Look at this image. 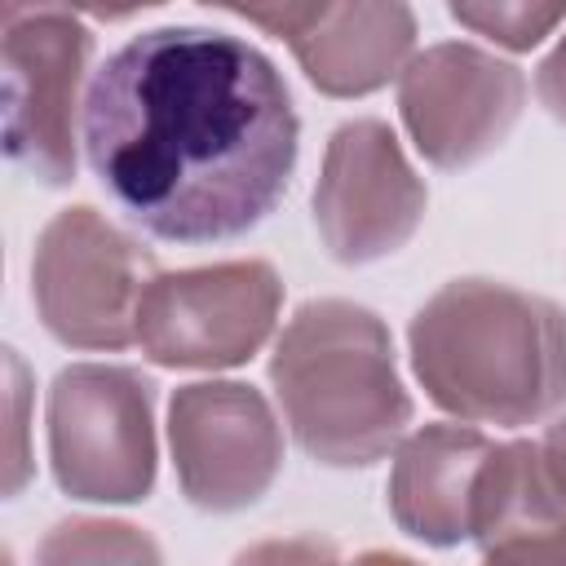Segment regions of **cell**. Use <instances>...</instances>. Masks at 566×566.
<instances>
[{"label":"cell","mask_w":566,"mask_h":566,"mask_svg":"<svg viewBox=\"0 0 566 566\" xmlns=\"http://www.w3.org/2000/svg\"><path fill=\"white\" fill-rule=\"evenodd\" d=\"M84 150L133 226L168 243H221L283 199L296 111L261 49L226 31L155 27L93 75Z\"/></svg>","instance_id":"6da1fadb"},{"label":"cell","mask_w":566,"mask_h":566,"mask_svg":"<svg viewBox=\"0 0 566 566\" xmlns=\"http://www.w3.org/2000/svg\"><path fill=\"white\" fill-rule=\"evenodd\" d=\"M424 394L469 424H535L566 402V314L535 292L455 279L411 318Z\"/></svg>","instance_id":"7a4b0ae2"},{"label":"cell","mask_w":566,"mask_h":566,"mask_svg":"<svg viewBox=\"0 0 566 566\" xmlns=\"http://www.w3.org/2000/svg\"><path fill=\"white\" fill-rule=\"evenodd\" d=\"M270 380L292 438L332 469L380 460L411 424L389 332L354 301H305L274 345Z\"/></svg>","instance_id":"3957f363"},{"label":"cell","mask_w":566,"mask_h":566,"mask_svg":"<svg viewBox=\"0 0 566 566\" xmlns=\"http://www.w3.org/2000/svg\"><path fill=\"white\" fill-rule=\"evenodd\" d=\"M155 394L133 367L75 363L49 389V460L66 495L133 504L155 486Z\"/></svg>","instance_id":"277c9868"},{"label":"cell","mask_w":566,"mask_h":566,"mask_svg":"<svg viewBox=\"0 0 566 566\" xmlns=\"http://www.w3.org/2000/svg\"><path fill=\"white\" fill-rule=\"evenodd\" d=\"M155 274L150 252L102 212L62 208L35 239L31 296L62 345L124 349L137 340V305Z\"/></svg>","instance_id":"5b68a950"},{"label":"cell","mask_w":566,"mask_h":566,"mask_svg":"<svg viewBox=\"0 0 566 566\" xmlns=\"http://www.w3.org/2000/svg\"><path fill=\"white\" fill-rule=\"evenodd\" d=\"M283 283L265 261L155 274L137 305V345L159 367H239L274 332Z\"/></svg>","instance_id":"8992f818"},{"label":"cell","mask_w":566,"mask_h":566,"mask_svg":"<svg viewBox=\"0 0 566 566\" xmlns=\"http://www.w3.org/2000/svg\"><path fill=\"white\" fill-rule=\"evenodd\" d=\"M88 57L93 35L57 9L4 27V150L44 186H66L75 177Z\"/></svg>","instance_id":"52a82bcc"},{"label":"cell","mask_w":566,"mask_h":566,"mask_svg":"<svg viewBox=\"0 0 566 566\" xmlns=\"http://www.w3.org/2000/svg\"><path fill=\"white\" fill-rule=\"evenodd\" d=\"M168 447L186 500L208 513L256 504L283 464L270 402L239 380L181 385L168 402Z\"/></svg>","instance_id":"ba28073f"},{"label":"cell","mask_w":566,"mask_h":566,"mask_svg":"<svg viewBox=\"0 0 566 566\" xmlns=\"http://www.w3.org/2000/svg\"><path fill=\"white\" fill-rule=\"evenodd\" d=\"M522 102V71L478 44H433L398 75L402 124L433 168L486 159L513 133Z\"/></svg>","instance_id":"9c48e42d"},{"label":"cell","mask_w":566,"mask_h":566,"mask_svg":"<svg viewBox=\"0 0 566 566\" xmlns=\"http://www.w3.org/2000/svg\"><path fill=\"white\" fill-rule=\"evenodd\" d=\"M424 217V181L380 119H349L332 133L314 186V221L340 265L398 252Z\"/></svg>","instance_id":"30bf717a"},{"label":"cell","mask_w":566,"mask_h":566,"mask_svg":"<svg viewBox=\"0 0 566 566\" xmlns=\"http://www.w3.org/2000/svg\"><path fill=\"white\" fill-rule=\"evenodd\" d=\"M491 438L469 424H424L398 442L389 469V513L424 544H460L473 531V495Z\"/></svg>","instance_id":"8fae6325"},{"label":"cell","mask_w":566,"mask_h":566,"mask_svg":"<svg viewBox=\"0 0 566 566\" xmlns=\"http://www.w3.org/2000/svg\"><path fill=\"white\" fill-rule=\"evenodd\" d=\"M287 44L318 93L367 97L411 62L416 18L407 0H327Z\"/></svg>","instance_id":"7c38bea8"},{"label":"cell","mask_w":566,"mask_h":566,"mask_svg":"<svg viewBox=\"0 0 566 566\" xmlns=\"http://www.w3.org/2000/svg\"><path fill=\"white\" fill-rule=\"evenodd\" d=\"M495 562H566V495L553 482L539 442H495L478 495L473 531Z\"/></svg>","instance_id":"4fadbf2b"},{"label":"cell","mask_w":566,"mask_h":566,"mask_svg":"<svg viewBox=\"0 0 566 566\" xmlns=\"http://www.w3.org/2000/svg\"><path fill=\"white\" fill-rule=\"evenodd\" d=\"M451 18L500 49H535L562 18L566 0H447Z\"/></svg>","instance_id":"5bb4252c"},{"label":"cell","mask_w":566,"mask_h":566,"mask_svg":"<svg viewBox=\"0 0 566 566\" xmlns=\"http://www.w3.org/2000/svg\"><path fill=\"white\" fill-rule=\"evenodd\" d=\"M137 557H159V548L124 522H88V517L62 522L40 544V562H137Z\"/></svg>","instance_id":"9a60e30c"},{"label":"cell","mask_w":566,"mask_h":566,"mask_svg":"<svg viewBox=\"0 0 566 566\" xmlns=\"http://www.w3.org/2000/svg\"><path fill=\"white\" fill-rule=\"evenodd\" d=\"M4 420H9V438H4V495H18L22 482L31 478V455H27V367L22 358L9 349L4 354Z\"/></svg>","instance_id":"2e32d148"},{"label":"cell","mask_w":566,"mask_h":566,"mask_svg":"<svg viewBox=\"0 0 566 566\" xmlns=\"http://www.w3.org/2000/svg\"><path fill=\"white\" fill-rule=\"evenodd\" d=\"M199 4L230 9V13L248 18V22L261 27V31L279 35V40H292V35H301V31L318 18V9H323L327 0H199Z\"/></svg>","instance_id":"e0dca14e"},{"label":"cell","mask_w":566,"mask_h":566,"mask_svg":"<svg viewBox=\"0 0 566 566\" xmlns=\"http://www.w3.org/2000/svg\"><path fill=\"white\" fill-rule=\"evenodd\" d=\"M535 93H539L544 111L566 124V35H562V44L539 62V71H535Z\"/></svg>","instance_id":"ac0fdd59"},{"label":"cell","mask_w":566,"mask_h":566,"mask_svg":"<svg viewBox=\"0 0 566 566\" xmlns=\"http://www.w3.org/2000/svg\"><path fill=\"white\" fill-rule=\"evenodd\" d=\"M539 451H544V464H548L553 482H557L562 495H566V416H562L557 424H548V433L539 438Z\"/></svg>","instance_id":"d6986e66"},{"label":"cell","mask_w":566,"mask_h":566,"mask_svg":"<svg viewBox=\"0 0 566 566\" xmlns=\"http://www.w3.org/2000/svg\"><path fill=\"white\" fill-rule=\"evenodd\" d=\"M66 4H71V9H84V13L102 18V22H115V18H128V13H137V9L164 4V0H66Z\"/></svg>","instance_id":"ffe728a7"},{"label":"cell","mask_w":566,"mask_h":566,"mask_svg":"<svg viewBox=\"0 0 566 566\" xmlns=\"http://www.w3.org/2000/svg\"><path fill=\"white\" fill-rule=\"evenodd\" d=\"M57 4H66V0H4V27L22 22V18H35V13H53Z\"/></svg>","instance_id":"44dd1931"}]
</instances>
